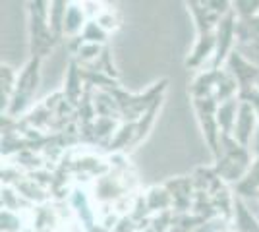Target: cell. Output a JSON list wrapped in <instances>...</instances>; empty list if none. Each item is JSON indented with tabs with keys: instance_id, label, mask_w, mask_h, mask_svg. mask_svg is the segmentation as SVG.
I'll return each instance as SVG.
<instances>
[{
	"instance_id": "2",
	"label": "cell",
	"mask_w": 259,
	"mask_h": 232,
	"mask_svg": "<svg viewBox=\"0 0 259 232\" xmlns=\"http://www.w3.org/2000/svg\"><path fill=\"white\" fill-rule=\"evenodd\" d=\"M236 31V23H234V16L228 14L227 18L221 22L219 25V33H217V62L225 60L230 43H232V37Z\"/></svg>"
},
{
	"instance_id": "5",
	"label": "cell",
	"mask_w": 259,
	"mask_h": 232,
	"mask_svg": "<svg viewBox=\"0 0 259 232\" xmlns=\"http://www.w3.org/2000/svg\"><path fill=\"white\" fill-rule=\"evenodd\" d=\"M230 66L238 68V70H234V76H236L238 81L244 83L246 87H251V79L257 76V68L249 66L248 62L240 56V53H232V56H230Z\"/></svg>"
},
{
	"instance_id": "6",
	"label": "cell",
	"mask_w": 259,
	"mask_h": 232,
	"mask_svg": "<svg viewBox=\"0 0 259 232\" xmlns=\"http://www.w3.org/2000/svg\"><path fill=\"white\" fill-rule=\"evenodd\" d=\"M257 190H259V157L257 161L251 165V168L248 170L246 178L238 184V192L242 196H253Z\"/></svg>"
},
{
	"instance_id": "7",
	"label": "cell",
	"mask_w": 259,
	"mask_h": 232,
	"mask_svg": "<svg viewBox=\"0 0 259 232\" xmlns=\"http://www.w3.org/2000/svg\"><path fill=\"white\" fill-rule=\"evenodd\" d=\"M217 47V41L211 37V35H205V37H201V41H199V47L195 49L194 53V58L192 60H188V64H197L203 56H209V53L213 51Z\"/></svg>"
},
{
	"instance_id": "11",
	"label": "cell",
	"mask_w": 259,
	"mask_h": 232,
	"mask_svg": "<svg viewBox=\"0 0 259 232\" xmlns=\"http://www.w3.org/2000/svg\"><path fill=\"white\" fill-rule=\"evenodd\" d=\"M257 91H259V79H257Z\"/></svg>"
},
{
	"instance_id": "1",
	"label": "cell",
	"mask_w": 259,
	"mask_h": 232,
	"mask_svg": "<svg viewBox=\"0 0 259 232\" xmlns=\"http://www.w3.org/2000/svg\"><path fill=\"white\" fill-rule=\"evenodd\" d=\"M255 118H257V114H255L253 107L249 105L248 101L240 103L236 124H234V137H236V142L242 147H248L251 135L255 133L253 132L255 130Z\"/></svg>"
},
{
	"instance_id": "3",
	"label": "cell",
	"mask_w": 259,
	"mask_h": 232,
	"mask_svg": "<svg viewBox=\"0 0 259 232\" xmlns=\"http://www.w3.org/2000/svg\"><path fill=\"white\" fill-rule=\"evenodd\" d=\"M87 27L85 22V10L79 8L77 4H70L66 6L64 14V23H62V29L68 37H76L77 33H81Z\"/></svg>"
},
{
	"instance_id": "9",
	"label": "cell",
	"mask_w": 259,
	"mask_h": 232,
	"mask_svg": "<svg viewBox=\"0 0 259 232\" xmlns=\"http://www.w3.org/2000/svg\"><path fill=\"white\" fill-rule=\"evenodd\" d=\"M68 87H66V93H68V97L74 101L77 97V93H79V87L77 85H74V83H77V70L76 66L72 64V68H70V74H68Z\"/></svg>"
},
{
	"instance_id": "10",
	"label": "cell",
	"mask_w": 259,
	"mask_h": 232,
	"mask_svg": "<svg viewBox=\"0 0 259 232\" xmlns=\"http://www.w3.org/2000/svg\"><path fill=\"white\" fill-rule=\"evenodd\" d=\"M248 103L253 107L255 114L259 116V91L257 89H249L248 91Z\"/></svg>"
},
{
	"instance_id": "4",
	"label": "cell",
	"mask_w": 259,
	"mask_h": 232,
	"mask_svg": "<svg viewBox=\"0 0 259 232\" xmlns=\"http://www.w3.org/2000/svg\"><path fill=\"white\" fill-rule=\"evenodd\" d=\"M238 109H240V103L238 99H230L225 101L219 109H217V124L223 128V133L228 135V133L234 130V124H236V116H238Z\"/></svg>"
},
{
	"instance_id": "8",
	"label": "cell",
	"mask_w": 259,
	"mask_h": 232,
	"mask_svg": "<svg viewBox=\"0 0 259 232\" xmlns=\"http://www.w3.org/2000/svg\"><path fill=\"white\" fill-rule=\"evenodd\" d=\"M83 39H85V43L97 44L107 39V33L97 22H87V27L83 29Z\"/></svg>"
}]
</instances>
